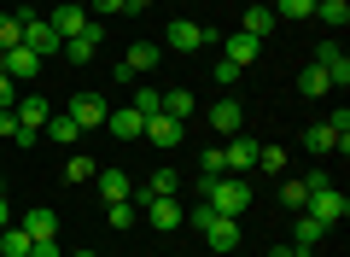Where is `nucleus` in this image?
<instances>
[{"mask_svg": "<svg viewBox=\"0 0 350 257\" xmlns=\"http://www.w3.org/2000/svg\"><path fill=\"white\" fill-rule=\"evenodd\" d=\"M269 257H304V252H292V245H275V252H269Z\"/></svg>", "mask_w": 350, "mask_h": 257, "instance_id": "44", "label": "nucleus"}, {"mask_svg": "<svg viewBox=\"0 0 350 257\" xmlns=\"http://www.w3.org/2000/svg\"><path fill=\"white\" fill-rule=\"evenodd\" d=\"M315 64L327 71V82H338V88L350 82V59L338 53V41H321V47H315Z\"/></svg>", "mask_w": 350, "mask_h": 257, "instance_id": "15", "label": "nucleus"}, {"mask_svg": "<svg viewBox=\"0 0 350 257\" xmlns=\"http://www.w3.org/2000/svg\"><path fill=\"white\" fill-rule=\"evenodd\" d=\"M0 193H6V175H0Z\"/></svg>", "mask_w": 350, "mask_h": 257, "instance_id": "46", "label": "nucleus"}, {"mask_svg": "<svg viewBox=\"0 0 350 257\" xmlns=\"http://www.w3.org/2000/svg\"><path fill=\"white\" fill-rule=\"evenodd\" d=\"M0 71L12 76V82H36V76H41V59L24 47V41H18V47H6V53H0Z\"/></svg>", "mask_w": 350, "mask_h": 257, "instance_id": "8", "label": "nucleus"}, {"mask_svg": "<svg viewBox=\"0 0 350 257\" xmlns=\"http://www.w3.org/2000/svg\"><path fill=\"white\" fill-rule=\"evenodd\" d=\"M304 257H315V252H304Z\"/></svg>", "mask_w": 350, "mask_h": 257, "instance_id": "47", "label": "nucleus"}, {"mask_svg": "<svg viewBox=\"0 0 350 257\" xmlns=\"http://www.w3.org/2000/svg\"><path fill=\"white\" fill-rule=\"evenodd\" d=\"M0 257H6V252H0Z\"/></svg>", "mask_w": 350, "mask_h": 257, "instance_id": "48", "label": "nucleus"}, {"mask_svg": "<svg viewBox=\"0 0 350 257\" xmlns=\"http://www.w3.org/2000/svg\"><path fill=\"white\" fill-rule=\"evenodd\" d=\"M123 12V0H88V18H117Z\"/></svg>", "mask_w": 350, "mask_h": 257, "instance_id": "39", "label": "nucleus"}, {"mask_svg": "<svg viewBox=\"0 0 350 257\" xmlns=\"http://www.w3.org/2000/svg\"><path fill=\"white\" fill-rule=\"evenodd\" d=\"M140 135H146L152 147H163V152H170V147H181V135H187V123H175L170 111H158V117H146V129H140Z\"/></svg>", "mask_w": 350, "mask_h": 257, "instance_id": "10", "label": "nucleus"}, {"mask_svg": "<svg viewBox=\"0 0 350 257\" xmlns=\"http://www.w3.org/2000/svg\"><path fill=\"white\" fill-rule=\"evenodd\" d=\"M29 257H59V245H53V240H36V245H29Z\"/></svg>", "mask_w": 350, "mask_h": 257, "instance_id": "41", "label": "nucleus"}, {"mask_svg": "<svg viewBox=\"0 0 350 257\" xmlns=\"http://www.w3.org/2000/svg\"><path fill=\"white\" fill-rule=\"evenodd\" d=\"M187 222H193V228L204 234V245H211L216 257H228V252H234L239 240H245V228H239V217H222V210H211L204 199H199V205L187 210Z\"/></svg>", "mask_w": 350, "mask_h": 257, "instance_id": "1", "label": "nucleus"}, {"mask_svg": "<svg viewBox=\"0 0 350 257\" xmlns=\"http://www.w3.org/2000/svg\"><path fill=\"white\" fill-rule=\"evenodd\" d=\"M204 205L222 210V217H245V210H251V182H239V175H216V182L204 187Z\"/></svg>", "mask_w": 350, "mask_h": 257, "instance_id": "2", "label": "nucleus"}, {"mask_svg": "<svg viewBox=\"0 0 350 257\" xmlns=\"http://www.w3.org/2000/svg\"><path fill=\"white\" fill-rule=\"evenodd\" d=\"M12 106H18V82L0 71V111H12Z\"/></svg>", "mask_w": 350, "mask_h": 257, "instance_id": "40", "label": "nucleus"}, {"mask_svg": "<svg viewBox=\"0 0 350 257\" xmlns=\"http://www.w3.org/2000/svg\"><path fill=\"white\" fill-rule=\"evenodd\" d=\"M100 199H105V205H117V199H135V182H129L123 170H100Z\"/></svg>", "mask_w": 350, "mask_h": 257, "instance_id": "21", "label": "nucleus"}, {"mask_svg": "<svg viewBox=\"0 0 350 257\" xmlns=\"http://www.w3.org/2000/svg\"><path fill=\"white\" fill-rule=\"evenodd\" d=\"M0 228H12V205H6V193H0Z\"/></svg>", "mask_w": 350, "mask_h": 257, "instance_id": "42", "label": "nucleus"}, {"mask_svg": "<svg viewBox=\"0 0 350 257\" xmlns=\"http://www.w3.org/2000/svg\"><path fill=\"white\" fill-rule=\"evenodd\" d=\"M327 123H333V140H338V152H345L350 147V111L338 106V117H327Z\"/></svg>", "mask_w": 350, "mask_h": 257, "instance_id": "38", "label": "nucleus"}, {"mask_svg": "<svg viewBox=\"0 0 350 257\" xmlns=\"http://www.w3.org/2000/svg\"><path fill=\"white\" fill-rule=\"evenodd\" d=\"M18 18H24V47H29V53H36V59H41V64H47V59H53V53H59V47H64V41H59V36H53V24H47V12H18Z\"/></svg>", "mask_w": 350, "mask_h": 257, "instance_id": "4", "label": "nucleus"}, {"mask_svg": "<svg viewBox=\"0 0 350 257\" xmlns=\"http://www.w3.org/2000/svg\"><path fill=\"white\" fill-rule=\"evenodd\" d=\"M257 170H286V152L280 147H257Z\"/></svg>", "mask_w": 350, "mask_h": 257, "instance_id": "37", "label": "nucleus"}, {"mask_svg": "<svg viewBox=\"0 0 350 257\" xmlns=\"http://www.w3.org/2000/svg\"><path fill=\"white\" fill-rule=\"evenodd\" d=\"M135 217H140L135 199H117V205H105V222H111V228H135Z\"/></svg>", "mask_w": 350, "mask_h": 257, "instance_id": "32", "label": "nucleus"}, {"mask_svg": "<svg viewBox=\"0 0 350 257\" xmlns=\"http://www.w3.org/2000/svg\"><path fill=\"white\" fill-rule=\"evenodd\" d=\"M163 111H170L175 123H187L193 117V94H187V88H170V94H163Z\"/></svg>", "mask_w": 350, "mask_h": 257, "instance_id": "31", "label": "nucleus"}, {"mask_svg": "<svg viewBox=\"0 0 350 257\" xmlns=\"http://www.w3.org/2000/svg\"><path fill=\"white\" fill-rule=\"evenodd\" d=\"M41 135H53V140H59V147H76V140H82V129H76V117H70V111H53V117H47V129H41Z\"/></svg>", "mask_w": 350, "mask_h": 257, "instance_id": "22", "label": "nucleus"}, {"mask_svg": "<svg viewBox=\"0 0 350 257\" xmlns=\"http://www.w3.org/2000/svg\"><path fill=\"white\" fill-rule=\"evenodd\" d=\"M146 199H181V170H152V182L135 187V205H146Z\"/></svg>", "mask_w": 350, "mask_h": 257, "instance_id": "12", "label": "nucleus"}, {"mask_svg": "<svg viewBox=\"0 0 350 257\" xmlns=\"http://www.w3.org/2000/svg\"><path fill=\"white\" fill-rule=\"evenodd\" d=\"M315 0H275V18H310Z\"/></svg>", "mask_w": 350, "mask_h": 257, "instance_id": "36", "label": "nucleus"}, {"mask_svg": "<svg viewBox=\"0 0 350 257\" xmlns=\"http://www.w3.org/2000/svg\"><path fill=\"white\" fill-rule=\"evenodd\" d=\"M100 41H105V24H94V18H88V29H82V36H70L59 53H64L70 64H88L94 53H100Z\"/></svg>", "mask_w": 350, "mask_h": 257, "instance_id": "9", "label": "nucleus"}, {"mask_svg": "<svg viewBox=\"0 0 350 257\" xmlns=\"http://www.w3.org/2000/svg\"><path fill=\"white\" fill-rule=\"evenodd\" d=\"M135 111H140V117H158V111H163V94H158L152 82H135Z\"/></svg>", "mask_w": 350, "mask_h": 257, "instance_id": "29", "label": "nucleus"}, {"mask_svg": "<svg viewBox=\"0 0 350 257\" xmlns=\"http://www.w3.org/2000/svg\"><path fill=\"white\" fill-rule=\"evenodd\" d=\"M76 117V129H105V117H111V106H105V94H76L70 106H64Z\"/></svg>", "mask_w": 350, "mask_h": 257, "instance_id": "6", "label": "nucleus"}, {"mask_svg": "<svg viewBox=\"0 0 350 257\" xmlns=\"http://www.w3.org/2000/svg\"><path fill=\"white\" fill-rule=\"evenodd\" d=\"M29 245H36V240L24 234V222H12V228H0V252H6V257H29Z\"/></svg>", "mask_w": 350, "mask_h": 257, "instance_id": "27", "label": "nucleus"}, {"mask_svg": "<svg viewBox=\"0 0 350 257\" xmlns=\"http://www.w3.org/2000/svg\"><path fill=\"white\" fill-rule=\"evenodd\" d=\"M204 41H216L204 24H193V18H175V24H170V36H163V47H175V53H199Z\"/></svg>", "mask_w": 350, "mask_h": 257, "instance_id": "7", "label": "nucleus"}, {"mask_svg": "<svg viewBox=\"0 0 350 257\" xmlns=\"http://www.w3.org/2000/svg\"><path fill=\"white\" fill-rule=\"evenodd\" d=\"M280 205H286L292 217H298V210L310 205V187H304V175H298V182H280Z\"/></svg>", "mask_w": 350, "mask_h": 257, "instance_id": "33", "label": "nucleus"}, {"mask_svg": "<svg viewBox=\"0 0 350 257\" xmlns=\"http://www.w3.org/2000/svg\"><path fill=\"white\" fill-rule=\"evenodd\" d=\"M222 170H228V164H222V147H211V152L199 158V199H204V187H211V182H216Z\"/></svg>", "mask_w": 350, "mask_h": 257, "instance_id": "30", "label": "nucleus"}, {"mask_svg": "<svg viewBox=\"0 0 350 257\" xmlns=\"http://www.w3.org/2000/svg\"><path fill=\"white\" fill-rule=\"evenodd\" d=\"M70 257H100V252H70Z\"/></svg>", "mask_w": 350, "mask_h": 257, "instance_id": "45", "label": "nucleus"}, {"mask_svg": "<svg viewBox=\"0 0 350 257\" xmlns=\"http://www.w3.org/2000/svg\"><path fill=\"white\" fill-rule=\"evenodd\" d=\"M146 6H152V0H123V12H146Z\"/></svg>", "mask_w": 350, "mask_h": 257, "instance_id": "43", "label": "nucleus"}, {"mask_svg": "<svg viewBox=\"0 0 350 257\" xmlns=\"http://www.w3.org/2000/svg\"><path fill=\"white\" fill-rule=\"evenodd\" d=\"M310 18H321L327 29H345V24H350V6H345V0H315Z\"/></svg>", "mask_w": 350, "mask_h": 257, "instance_id": "26", "label": "nucleus"}, {"mask_svg": "<svg viewBox=\"0 0 350 257\" xmlns=\"http://www.w3.org/2000/svg\"><path fill=\"white\" fill-rule=\"evenodd\" d=\"M88 175H100V164L88 158V152H76V158L64 164V182H88Z\"/></svg>", "mask_w": 350, "mask_h": 257, "instance_id": "35", "label": "nucleus"}, {"mask_svg": "<svg viewBox=\"0 0 350 257\" xmlns=\"http://www.w3.org/2000/svg\"><path fill=\"white\" fill-rule=\"evenodd\" d=\"M140 210H146V222H152V228H163V234L187 222V210H181V199H146Z\"/></svg>", "mask_w": 350, "mask_h": 257, "instance_id": "14", "label": "nucleus"}, {"mask_svg": "<svg viewBox=\"0 0 350 257\" xmlns=\"http://www.w3.org/2000/svg\"><path fill=\"white\" fill-rule=\"evenodd\" d=\"M18 41H24V18H18V12H0V53L18 47Z\"/></svg>", "mask_w": 350, "mask_h": 257, "instance_id": "34", "label": "nucleus"}, {"mask_svg": "<svg viewBox=\"0 0 350 257\" xmlns=\"http://www.w3.org/2000/svg\"><path fill=\"white\" fill-rule=\"evenodd\" d=\"M105 129H111L117 140H140V129H146V117H140L135 106H123V111H111V117H105Z\"/></svg>", "mask_w": 350, "mask_h": 257, "instance_id": "17", "label": "nucleus"}, {"mask_svg": "<svg viewBox=\"0 0 350 257\" xmlns=\"http://www.w3.org/2000/svg\"><path fill=\"white\" fill-rule=\"evenodd\" d=\"M12 111H18V123H24V129H36V135L47 129V117H53V106H47L41 94H24V99H18Z\"/></svg>", "mask_w": 350, "mask_h": 257, "instance_id": "16", "label": "nucleus"}, {"mask_svg": "<svg viewBox=\"0 0 350 257\" xmlns=\"http://www.w3.org/2000/svg\"><path fill=\"white\" fill-rule=\"evenodd\" d=\"M204 117H211L216 135H239V129H245V106H239V99H216Z\"/></svg>", "mask_w": 350, "mask_h": 257, "instance_id": "13", "label": "nucleus"}, {"mask_svg": "<svg viewBox=\"0 0 350 257\" xmlns=\"http://www.w3.org/2000/svg\"><path fill=\"white\" fill-rule=\"evenodd\" d=\"M338 140H333V123H310V129H304V152H315V158H321V152H333Z\"/></svg>", "mask_w": 350, "mask_h": 257, "instance_id": "25", "label": "nucleus"}, {"mask_svg": "<svg viewBox=\"0 0 350 257\" xmlns=\"http://www.w3.org/2000/svg\"><path fill=\"white\" fill-rule=\"evenodd\" d=\"M158 59H163V47H158V41H135V47H129V71H135V76H146V71H158Z\"/></svg>", "mask_w": 350, "mask_h": 257, "instance_id": "20", "label": "nucleus"}, {"mask_svg": "<svg viewBox=\"0 0 350 257\" xmlns=\"http://www.w3.org/2000/svg\"><path fill=\"white\" fill-rule=\"evenodd\" d=\"M47 24H53V36H59V41H70V36H82V29H88V6H82V0H59V6L47 12Z\"/></svg>", "mask_w": 350, "mask_h": 257, "instance_id": "5", "label": "nucleus"}, {"mask_svg": "<svg viewBox=\"0 0 350 257\" xmlns=\"http://www.w3.org/2000/svg\"><path fill=\"white\" fill-rule=\"evenodd\" d=\"M257 53H262V41H257V36H245V29H239V36H228V53H222V59H228V64H239V71H245V64L257 59Z\"/></svg>", "mask_w": 350, "mask_h": 257, "instance_id": "19", "label": "nucleus"}, {"mask_svg": "<svg viewBox=\"0 0 350 257\" xmlns=\"http://www.w3.org/2000/svg\"><path fill=\"white\" fill-rule=\"evenodd\" d=\"M321 234H327L321 222L298 210V217H292V252H315V245H321Z\"/></svg>", "mask_w": 350, "mask_h": 257, "instance_id": "18", "label": "nucleus"}, {"mask_svg": "<svg viewBox=\"0 0 350 257\" xmlns=\"http://www.w3.org/2000/svg\"><path fill=\"white\" fill-rule=\"evenodd\" d=\"M327 88H333V82H327V71H321V64H304V71H298V94H304V99L327 94Z\"/></svg>", "mask_w": 350, "mask_h": 257, "instance_id": "28", "label": "nucleus"}, {"mask_svg": "<svg viewBox=\"0 0 350 257\" xmlns=\"http://www.w3.org/2000/svg\"><path fill=\"white\" fill-rule=\"evenodd\" d=\"M222 164H228V170H239V175H245V170H257V140H251L245 129H239V135H228Z\"/></svg>", "mask_w": 350, "mask_h": 257, "instance_id": "11", "label": "nucleus"}, {"mask_svg": "<svg viewBox=\"0 0 350 257\" xmlns=\"http://www.w3.org/2000/svg\"><path fill=\"white\" fill-rule=\"evenodd\" d=\"M275 24H280V18H275V6H245V36H275Z\"/></svg>", "mask_w": 350, "mask_h": 257, "instance_id": "24", "label": "nucleus"}, {"mask_svg": "<svg viewBox=\"0 0 350 257\" xmlns=\"http://www.w3.org/2000/svg\"><path fill=\"white\" fill-rule=\"evenodd\" d=\"M24 234H29V240H53V234H59V217H53L47 205H36V210L24 217Z\"/></svg>", "mask_w": 350, "mask_h": 257, "instance_id": "23", "label": "nucleus"}, {"mask_svg": "<svg viewBox=\"0 0 350 257\" xmlns=\"http://www.w3.org/2000/svg\"><path fill=\"white\" fill-rule=\"evenodd\" d=\"M304 217H315L321 228H338V222L350 217V199L338 193L333 182H327V187H315V193H310V205H304Z\"/></svg>", "mask_w": 350, "mask_h": 257, "instance_id": "3", "label": "nucleus"}]
</instances>
